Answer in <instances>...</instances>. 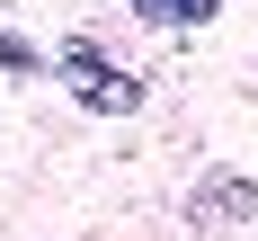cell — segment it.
I'll use <instances>...</instances> for the list:
<instances>
[{"mask_svg":"<svg viewBox=\"0 0 258 241\" xmlns=\"http://www.w3.org/2000/svg\"><path fill=\"white\" fill-rule=\"evenodd\" d=\"M53 80H62L80 107H98V116H125V107H143V80H134V72H116L98 45H62V54H53Z\"/></svg>","mask_w":258,"mask_h":241,"instance_id":"cell-1","label":"cell"},{"mask_svg":"<svg viewBox=\"0 0 258 241\" xmlns=\"http://www.w3.org/2000/svg\"><path fill=\"white\" fill-rule=\"evenodd\" d=\"M134 18H152V27H205L223 0H125Z\"/></svg>","mask_w":258,"mask_h":241,"instance_id":"cell-2","label":"cell"}]
</instances>
